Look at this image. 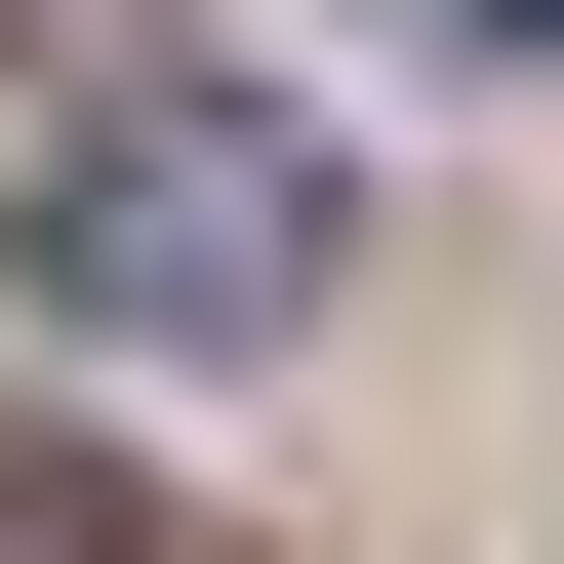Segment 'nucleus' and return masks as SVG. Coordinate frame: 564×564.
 I'll return each instance as SVG.
<instances>
[{"label":"nucleus","mask_w":564,"mask_h":564,"mask_svg":"<svg viewBox=\"0 0 564 564\" xmlns=\"http://www.w3.org/2000/svg\"><path fill=\"white\" fill-rule=\"evenodd\" d=\"M323 121L282 82H82L41 121V323H162V364H242V323H323Z\"/></svg>","instance_id":"obj_1"},{"label":"nucleus","mask_w":564,"mask_h":564,"mask_svg":"<svg viewBox=\"0 0 564 564\" xmlns=\"http://www.w3.org/2000/svg\"><path fill=\"white\" fill-rule=\"evenodd\" d=\"M0 564H242V524H162L121 444H0Z\"/></svg>","instance_id":"obj_2"},{"label":"nucleus","mask_w":564,"mask_h":564,"mask_svg":"<svg viewBox=\"0 0 564 564\" xmlns=\"http://www.w3.org/2000/svg\"><path fill=\"white\" fill-rule=\"evenodd\" d=\"M444 41H564V0H444Z\"/></svg>","instance_id":"obj_3"}]
</instances>
